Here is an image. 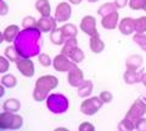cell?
<instances>
[{"mask_svg":"<svg viewBox=\"0 0 146 131\" xmlns=\"http://www.w3.org/2000/svg\"><path fill=\"white\" fill-rule=\"evenodd\" d=\"M42 31L35 28H25L21 31L13 43L21 58H32L38 55L42 48Z\"/></svg>","mask_w":146,"mask_h":131,"instance_id":"cell-1","label":"cell"},{"mask_svg":"<svg viewBox=\"0 0 146 131\" xmlns=\"http://www.w3.org/2000/svg\"><path fill=\"white\" fill-rule=\"evenodd\" d=\"M58 86V80L54 75H44L35 81V87L33 91V98L35 102L46 101L49 92H51Z\"/></svg>","mask_w":146,"mask_h":131,"instance_id":"cell-2","label":"cell"},{"mask_svg":"<svg viewBox=\"0 0 146 131\" xmlns=\"http://www.w3.org/2000/svg\"><path fill=\"white\" fill-rule=\"evenodd\" d=\"M23 126V118L17 113L5 112L0 114V129L1 130H18Z\"/></svg>","mask_w":146,"mask_h":131,"instance_id":"cell-3","label":"cell"},{"mask_svg":"<svg viewBox=\"0 0 146 131\" xmlns=\"http://www.w3.org/2000/svg\"><path fill=\"white\" fill-rule=\"evenodd\" d=\"M46 105L54 114H63L66 113L70 103L68 99L60 93H52L46 98Z\"/></svg>","mask_w":146,"mask_h":131,"instance_id":"cell-4","label":"cell"},{"mask_svg":"<svg viewBox=\"0 0 146 131\" xmlns=\"http://www.w3.org/2000/svg\"><path fill=\"white\" fill-rule=\"evenodd\" d=\"M104 104L105 103L101 101V98L100 97L84 98V101L82 102V104H80V112L83 113L84 115L93 116V115L96 114L100 109H101Z\"/></svg>","mask_w":146,"mask_h":131,"instance_id":"cell-5","label":"cell"},{"mask_svg":"<svg viewBox=\"0 0 146 131\" xmlns=\"http://www.w3.org/2000/svg\"><path fill=\"white\" fill-rule=\"evenodd\" d=\"M145 113H146V102L143 98H138L133 104L130 105L129 110H128L125 116L135 123V120L143 118V116L145 115Z\"/></svg>","mask_w":146,"mask_h":131,"instance_id":"cell-6","label":"cell"},{"mask_svg":"<svg viewBox=\"0 0 146 131\" xmlns=\"http://www.w3.org/2000/svg\"><path fill=\"white\" fill-rule=\"evenodd\" d=\"M52 66H54V69L56 71H58V72H68L74 66H77V64L74 61H72L67 55L61 53V54H58V55H56L54 58Z\"/></svg>","mask_w":146,"mask_h":131,"instance_id":"cell-7","label":"cell"},{"mask_svg":"<svg viewBox=\"0 0 146 131\" xmlns=\"http://www.w3.org/2000/svg\"><path fill=\"white\" fill-rule=\"evenodd\" d=\"M17 70L21 72V75H23L25 77H33L35 74V67L34 62L32 61L29 58H20L16 62Z\"/></svg>","mask_w":146,"mask_h":131,"instance_id":"cell-8","label":"cell"},{"mask_svg":"<svg viewBox=\"0 0 146 131\" xmlns=\"http://www.w3.org/2000/svg\"><path fill=\"white\" fill-rule=\"evenodd\" d=\"M79 27L85 34L89 36V37L99 33L98 28H96V19H95L94 16H90V15L84 16L83 19H82V21H80Z\"/></svg>","mask_w":146,"mask_h":131,"instance_id":"cell-9","label":"cell"},{"mask_svg":"<svg viewBox=\"0 0 146 131\" xmlns=\"http://www.w3.org/2000/svg\"><path fill=\"white\" fill-rule=\"evenodd\" d=\"M72 16V7L68 3H60L56 7V11H55V19L58 24H62V22H66L71 19Z\"/></svg>","mask_w":146,"mask_h":131,"instance_id":"cell-10","label":"cell"},{"mask_svg":"<svg viewBox=\"0 0 146 131\" xmlns=\"http://www.w3.org/2000/svg\"><path fill=\"white\" fill-rule=\"evenodd\" d=\"M67 81H68V85L72 86V87H79V86L83 83L84 81V74L78 66H74L72 70L68 71V75H67Z\"/></svg>","mask_w":146,"mask_h":131,"instance_id":"cell-11","label":"cell"},{"mask_svg":"<svg viewBox=\"0 0 146 131\" xmlns=\"http://www.w3.org/2000/svg\"><path fill=\"white\" fill-rule=\"evenodd\" d=\"M56 22H57L56 19L52 16H42V19L38 20L36 27H38L43 33H50V32H52L55 28H57Z\"/></svg>","mask_w":146,"mask_h":131,"instance_id":"cell-12","label":"cell"},{"mask_svg":"<svg viewBox=\"0 0 146 131\" xmlns=\"http://www.w3.org/2000/svg\"><path fill=\"white\" fill-rule=\"evenodd\" d=\"M118 30L124 36H130L131 33H135V19L131 17H124L118 24Z\"/></svg>","mask_w":146,"mask_h":131,"instance_id":"cell-13","label":"cell"},{"mask_svg":"<svg viewBox=\"0 0 146 131\" xmlns=\"http://www.w3.org/2000/svg\"><path fill=\"white\" fill-rule=\"evenodd\" d=\"M118 19H119V13H118V10L110 13V15H106L102 17L101 20V26L104 27L105 30H108V31H112V30H116L117 26H118Z\"/></svg>","mask_w":146,"mask_h":131,"instance_id":"cell-14","label":"cell"},{"mask_svg":"<svg viewBox=\"0 0 146 131\" xmlns=\"http://www.w3.org/2000/svg\"><path fill=\"white\" fill-rule=\"evenodd\" d=\"M20 27L17 25H10L7 26L3 32V36H1V40L3 42H7V43H13L16 40V38L18 37L20 34Z\"/></svg>","mask_w":146,"mask_h":131,"instance_id":"cell-15","label":"cell"},{"mask_svg":"<svg viewBox=\"0 0 146 131\" xmlns=\"http://www.w3.org/2000/svg\"><path fill=\"white\" fill-rule=\"evenodd\" d=\"M144 71L139 70H129L127 69L125 72L123 74V80L127 85H135L138 82H141V76H143Z\"/></svg>","mask_w":146,"mask_h":131,"instance_id":"cell-16","label":"cell"},{"mask_svg":"<svg viewBox=\"0 0 146 131\" xmlns=\"http://www.w3.org/2000/svg\"><path fill=\"white\" fill-rule=\"evenodd\" d=\"M89 47L91 49V52L95 53V54H100L104 52L105 49V43L104 40L100 38V34H95V36H91L90 37V42H89Z\"/></svg>","mask_w":146,"mask_h":131,"instance_id":"cell-17","label":"cell"},{"mask_svg":"<svg viewBox=\"0 0 146 131\" xmlns=\"http://www.w3.org/2000/svg\"><path fill=\"white\" fill-rule=\"evenodd\" d=\"M93 88H94L93 81L84 80L83 83H82L79 87H77V94H78V97H80V98H88L91 94V92H93Z\"/></svg>","mask_w":146,"mask_h":131,"instance_id":"cell-18","label":"cell"},{"mask_svg":"<svg viewBox=\"0 0 146 131\" xmlns=\"http://www.w3.org/2000/svg\"><path fill=\"white\" fill-rule=\"evenodd\" d=\"M143 56L138 55V54H134V55H130L129 58H127L125 60V67L129 70H139L141 65H143Z\"/></svg>","mask_w":146,"mask_h":131,"instance_id":"cell-19","label":"cell"},{"mask_svg":"<svg viewBox=\"0 0 146 131\" xmlns=\"http://www.w3.org/2000/svg\"><path fill=\"white\" fill-rule=\"evenodd\" d=\"M20 109H21V102L16 98H7L3 103V110H5V112L17 113Z\"/></svg>","mask_w":146,"mask_h":131,"instance_id":"cell-20","label":"cell"},{"mask_svg":"<svg viewBox=\"0 0 146 131\" xmlns=\"http://www.w3.org/2000/svg\"><path fill=\"white\" fill-rule=\"evenodd\" d=\"M35 9L42 16H51V6L49 0H36Z\"/></svg>","mask_w":146,"mask_h":131,"instance_id":"cell-21","label":"cell"},{"mask_svg":"<svg viewBox=\"0 0 146 131\" xmlns=\"http://www.w3.org/2000/svg\"><path fill=\"white\" fill-rule=\"evenodd\" d=\"M50 40L55 44V46H63V43L66 42V38L63 36L61 28H55L52 32H50Z\"/></svg>","mask_w":146,"mask_h":131,"instance_id":"cell-22","label":"cell"},{"mask_svg":"<svg viewBox=\"0 0 146 131\" xmlns=\"http://www.w3.org/2000/svg\"><path fill=\"white\" fill-rule=\"evenodd\" d=\"M68 58L72 60V61H74L76 64H79V62H83L84 59H85V54L84 52L80 48H78V46L74 47L71 50V53L68 54Z\"/></svg>","mask_w":146,"mask_h":131,"instance_id":"cell-23","label":"cell"},{"mask_svg":"<svg viewBox=\"0 0 146 131\" xmlns=\"http://www.w3.org/2000/svg\"><path fill=\"white\" fill-rule=\"evenodd\" d=\"M63 36H65V38L68 39V38H76L77 37V33H78V31H77V27L72 24H66L60 27Z\"/></svg>","mask_w":146,"mask_h":131,"instance_id":"cell-24","label":"cell"},{"mask_svg":"<svg viewBox=\"0 0 146 131\" xmlns=\"http://www.w3.org/2000/svg\"><path fill=\"white\" fill-rule=\"evenodd\" d=\"M0 81H1V85L5 86L6 88H13L17 86V79L12 74H4Z\"/></svg>","mask_w":146,"mask_h":131,"instance_id":"cell-25","label":"cell"},{"mask_svg":"<svg viewBox=\"0 0 146 131\" xmlns=\"http://www.w3.org/2000/svg\"><path fill=\"white\" fill-rule=\"evenodd\" d=\"M118 9L117 6L115 5V3H106V4H104V5H101L99 7V10H98V13L101 17L104 16H106V15H110V13H112V12H115L117 11Z\"/></svg>","mask_w":146,"mask_h":131,"instance_id":"cell-26","label":"cell"},{"mask_svg":"<svg viewBox=\"0 0 146 131\" xmlns=\"http://www.w3.org/2000/svg\"><path fill=\"white\" fill-rule=\"evenodd\" d=\"M4 55H5L7 59L10 60V61H12V62H16L21 58L20 53L17 52V49H16L15 46H9V47H6L5 48V54H4Z\"/></svg>","mask_w":146,"mask_h":131,"instance_id":"cell-27","label":"cell"},{"mask_svg":"<svg viewBox=\"0 0 146 131\" xmlns=\"http://www.w3.org/2000/svg\"><path fill=\"white\" fill-rule=\"evenodd\" d=\"M74 47H77V38H68V39H66V42L63 43V47L61 49V53L68 56V54L71 53V50Z\"/></svg>","mask_w":146,"mask_h":131,"instance_id":"cell-28","label":"cell"},{"mask_svg":"<svg viewBox=\"0 0 146 131\" xmlns=\"http://www.w3.org/2000/svg\"><path fill=\"white\" fill-rule=\"evenodd\" d=\"M146 32V16L138 17L135 20V33H145Z\"/></svg>","mask_w":146,"mask_h":131,"instance_id":"cell-29","label":"cell"},{"mask_svg":"<svg viewBox=\"0 0 146 131\" xmlns=\"http://www.w3.org/2000/svg\"><path fill=\"white\" fill-rule=\"evenodd\" d=\"M133 40L140 47L141 50L146 53V34L144 33H135L133 36Z\"/></svg>","mask_w":146,"mask_h":131,"instance_id":"cell-30","label":"cell"},{"mask_svg":"<svg viewBox=\"0 0 146 131\" xmlns=\"http://www.w3.org/2000/svg\"><path fill=\"white\" fill-rule=\"evenodd\" d=\"M118 129L119 130H125V131H131V130L135 129V123L133 120L128 119L127 116H124V119H123L119 123V125H118Z\"/></svg>","mask_w":146,"mask_h":131,"instance_id":"cell-31","label":"cell"},{"mask_svg":"<svg viewBox=\"0 0 146 131\" xmlns=\"http://www.w3.org/2000/svg\"><path fill=\"white\" fill-rule=\"evenodd\" d=\"M36 24H38V21H36L33 16H26L25 19L22 20V27H23V28H35Z\"/></svg>","mask_w":146,"mask_h":131,"instance_id":"cell-32","label":"cell"},{"mask_svg":"<svg viewBox=\"0 0 146 131\" xmlns=\"http://www.w3.org/2000/svg\"><path fill=\"white\" fill-rule=\"evenodd\" d=\"M129 6L133 10H143L146 9V0H129Z\"/></svg>","mask_w":146,"mask_h":131,"instance_id":"cell-33","label":"cell"},{"mask_svg":"<svg viewBox=\"0 0 146 131\" xmlns=\"http://www.w3.org/2000/svg\"><path fill=\"white\" fill-rule=\"evenodd\" d=\"M38 60H39V62H40V65H43L44 67H49L50 65H52L51 58H50L48 54H45V53L39 54V55H38Z\"/></svg>","mask_w":146,"mask_h":131,"instance_id":"cell-34","label":"cell"},{"mask_svg":"<svg viewBox=\"0 0 146 131\" xmlns=\"http://www.w3.org/2000/svg\"><path fill=\"white\" fill-rule=\"evenodd\" d=\"M9 67H10V60H9L5 55L0 56V72L5 74V72H7Z\"/></svg>","mask_w":146,"mask_h":131,"instance_id":"cell-35","label":"cell"},{"mask_svg":"<svg viewBox=\"0 0 146 131\" xmlns=\"http://www.w3.org/2000/svg\"><path fill=\"white\" fill-rule=\"evenodd\" d=\"M99 97L101 98V101L105 103V104L111 103L113 101V94L110 91H101V92H100V94H99Z\"/></svg>","mask_w":146,"mask_h":131,"instance_id":"cell-36","label":"cell"},{"mask_svg":"<svg viewBox=\"0 0 146 131\" xmlns=\"http://www.w3.org/2000/svg\"><path fill=\"white\" fill-rule=\"evenodd\" d=\"M135 129L139 131H146V118H140L135 120Z\"/></svg>","mask_w":146,"mask_h":131,"instance_id":"cell-37","label":"cell"},{"mask_svg":"<svg viewBox=\"0 0 146 131\" xmlns=\"http://www.w3.org/2000/svg\"><path fill=\"white\" fill-rule=\"evenodd\" d=\"M79 130H80V131H88V130L94 131V130H95V126H94L93 124L88 123V121H84V123H82V124L79 125Z\"/></svg>","mask_w":146,"mask_h":131,"instance_id":"cell-38","label":"cell"},{"mask_svg":"<svg viewBox=\"0 0 146 131\" xmlns=\"http://www.w3.org/2000/svg\"><path fill=\"white\" fill-rule=\"evenodd\" d=\"M7 11H9V5L5 3V0H1V1H0V15L5 16Z\"/></svg>","mask_w":146,"mask_h":131,"instance_id":"cell-39","label":"cell"},{"mask_svg":"<svg viewBox=\"0 0 146 131\" xmlns=\"http://www.w3.org/2000/svg\"><path fill=\"white\" fill-rule=\"evenodd\" d=\"M113 3H115L117 9H123L124 6H127V4L129 3V0H115Z\"/></svg>","mask_w":146,"mask_h":131,"instance_id":"cell-40","label":"cell"},{"mask_svg":"<svg viewBox=\"0 0 146 131\" xmlns=\"http://www.w3.org/2000/svg\"><path fill=\"white\" fill-rule=\"evenodd\" d=\"M82 1L83 0H68V3L73 4V5H79V4H82Z\"/></svg>","mask_w":146,"mask_h":131,"instance_id":"cell-41","label":"cell"},{"mask_svg":"<svg viewBox=\"0 0 146 131\" xmlns=\"http://www.w3.org/2000/svg\"><path fill=\"white\" fill-rule=\"evenodd\" d=\"M141 83L146 87V72H143V76H141Z\"/></svg>","mask_w":146,"mask_h":131,"instance_id":"cell-42","label":"cell"},{"mask_svg":"<svg viewBox=\"0 0 146 131\" xmlns=\"http://www.w3.org/2000/svg\"><path fill=\"white\" fill-rule=\"evenodd\" d=\"M5 88H6L5 86H3V85H1V87H0V97H3L4 94H5V92H4V91H5Z\"/></svg>","mask_w":146,"mask_h":131,"instance_id":"cell-43","label":"cell"},{"mask_svg":"<svg viewBox=\"0 0 146 131\" xmlns=\"http://www.w3.org/2000/svg\"><path fill=\"white\" fill-rule=\"evenodd\" d=\"M88 3H98V1H100V0H86Z\"/></svg>","mask_w":146,"mask_h":131,"instance_id":"cell-44","label":"cell"},{"mask_svg":"<svg viewBox=\"0 0 146 131\" xmlns=\"http://www.w3.org/2000/svg\"><path fill=\"white\" fill-rule=\"evenodd\" d=\"M143 99H144V101H145V102H146V97H144V98H143Z\"/></svg>","mask_w":146,"mask_h":131,"instance_id":"cell-45","label":"cell"}]
</instances>
